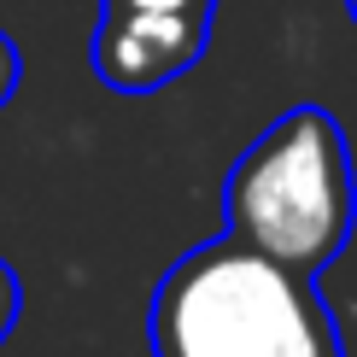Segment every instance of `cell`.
Here are the masks:
<instances>
[{"label":"cell","instance_id":"7a4b0ae2","mask_svg":"<svg viewBox=\"0 0 357 357\" xmlns=\"http://www.w3.org/2000/svg\"><path fill=\"white\" fill-rule=\"evenodd\" d=\"M229 234L287 270L317 275L340 258L357 222L351 146L322 106H293L229 170Z\"/></svg>","mask_w":357,"mask_h":357},{"label":"cell","instance_id":"52a82bcc","mask_svg":"<svg viewBox=\"0 0 357 357\" xmlns=\"http://www.w3.org/2000/svg\"><path fill=\"white\" fill-rule=\"evenodd\" d=\"M351 12H357V0H351Z\"/></svg>","mask_w":357,"mask_h":357},{"label":"cell","instance_id":"5b68a950","mask_svg":"<svg viewBox=\"0 0 357 357\" xmlns=\"http://www.w3.org/2000/svg\"><path fill=\"white\" fill-rule=\"evenodd\" d=\"M18 305H24V287H18V275H12V264L0 258V340H6L12 322H18Z\"/></svg>","mask_w":357,"mask_h":357},{"label":"cell","instance_id":"6da1fadb","mask_svg":"<svg viewBox=\"0 0 357 357\" xmlns=\"http://www.w3.org/2000/svg\"><path fill=\"white\" fill-rule=\"evenodd\" d=\"M153 357H346L305 270L246 241L188 252L153 293Z\"/></svg>","mask_w":357,"mask_h":357},{"label":"cell","instance_id":"277c9868","mask_svg":"<svg viewBox=\"0 0 357 357\" xmlns=\"http://www.w3.org/2000/svg\"><path fill=\"white\" fill-rule=\"evenodd\" d=\"M100 12H188V18H211L217 0H100Z\"/></svg>","mask_w":357,"mask_h":357},{"label":"cell","instance_id":"3957f363","mask_svg":"<svg viewBox=\"0 0 357 357\" xmlns=\"http://www.w3.org/2000/svg\"><path fill=\"white\" fill-rule=\"evenodd\" d=\"M211 18L188 12H100L94 29V70L117 94H153L199 65Z\"/></svg>","mask_w":357,"mask_h":357},{"label":"cell","instance_id":"8992f818","mask_svg":"<svg viewBox=\"0 0 357 357\" xmlns=\"http://www.w3.org/2000/svg\"><path fill=\"white\" fill-rule=\"evenodd\" d=\"M18 77H24V59H18V47H12V36L0 29V106L18 94Z\"/></svg>","mask_w":357,"mask_h":357}]
</instances>
